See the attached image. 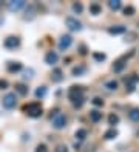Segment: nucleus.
<instances>
[{
  "mask_svg": "<svg viewBox=\"0 0 139 152\" xmlns=\"http://www.w3.org/2000/svg\"><path fill=\"white\" fill-rule=\"evenodd\" d=\"M53 118V126H54L56 129H62V128H65V124H67V117L63 115L62 112H57L54 117H51Z\"/></svg>",
  "mask_w": 139,
  "mask_h": 152,
  "instance_id": "7ed1b4c3",
  "label": "nucleus"
},
{
  "mask_svg": "<svg viewBox=\"0 0 139 152\" xmlns=\"http://www.w3.org/2000/svg\"><path fill=\"white\" fill-rule=\"evenodd\" d=\"M127 31L125 26H122V25H117V26H110L108 28V32L111 35H117V34H124V32Z\"/></svg>",
  "mask_w": 139,
  "mask_h": 152,
  "instance_id": "9d476101",
  "label": "nucleus"
},
{
  "mask_svg": "<svg viewBox=\"0 0 139 152\" xmlns=\"http://www.w3.org/2000/svg\"><path fill=\"white\" fill-rule=\"evenodd\" d=\"M117 137V131L114 128H111V129H108L105 134H104V138L105 140H113V138H116Z\"/></svg>",
  "mask_w": 139,
  "mask_h": 152,
  "instance_id": "2eb2a0df",
  "label": "nucleus"
},
{
  "mask_svg": "<svg viewBox=\"0 0 139 152\" xmlns=\"http://www.w3.org/2000/svg\"><path fill=\"white\" fill-rule=\"evenodd\" d=\"M136 12V9L133 8V6H125L124 8V15H128V17H131L133 14Z\"/></svg>",
  "mask_w": 139,
  "mask_h": 152,
  "instance_id": "393cba45",
  "label": "nucleus"
},
{
  "mask_svg": "<svg viewBox=\"0 0 139 152\" xmlns=\"http://www.w3.org/2000/svg\"><path fill=\"white\" fill-rule=\"evenodd\" d=\"M91 103L94 106H104V100L100 99V97H94V99L91 100Z\"/></svg>",
  "mask_w": 139,
  "mask_h": 152,
  "instance_id": "bb28decb",
  "label": "nucleus"
},
{
  "mask_svg": "<svg viewBox=\"0 0 139 152\" xmlns=\"http://www.w3.org/2000/svg\"><path fill=\"white\" fill-rule=\"evenodd\" d=\"M93 57H94L98 62H104L107 56H105V54H100V52H94V54H93Z\"/></svg>",
  "mask_w": 139,
  "mask_h": 152,
  "instance_id": "cd10ccee",
  "label": "nucleus"
},
{
  "mask_svg": "<svg viewBox=\"0 0 139 152\" xmlns=\"http://www.w3.org/2000/svg\"><path fill=\"white\" fill-rule=\"evenodd\" d=\"M82 86H71L70 88V91H68V97H70V100H71V103L73 101H76L77 99H81V97H84L82 95Z\"/></svg>",
  "mask_w": 139,
  "mask_h": 152,
  "instance_id": "39448f33",
  "label": "nucleus"
},
{
  "mask_svg": "<svg viewBox=\"0 0 139 152\" xmlns=\"http://www.w3.org/2000/svg\"><path fill=\"white\" fill-rule=\"evenodd\" d=\"M17 105V99H15V94L13 92H8L6 95L3 97V106L6 108V109H13Z\"/></svg>",
  "mask_w": 139,
  "mask_h": 152,
  "instance_id": "20e7f679",
  "label": "nucleus"
},
{
  "mask_svg": "<svg viewBox=\"0 0 139 152\" xmlns=\"http://www.w3.org/2000/svg\"><path fill=\"white\" fill-rule=\"evenodd\" d=\"M117 123H119V115H117V114H110L108 115V124L110 126H116Z\"/></svg>",
  "mask_w": 139,
  "mask_h": 152,
  "instance_id": "f3484780",
  "label": "nucleus"
},
{
  "mask_svg": "<svg viewBox=\"0 0 139 152\" xmlns=\"http://www.w3.org/2000/svg\"><path fill=\"white\" fill-rule=\"evenodd\" d=\"M82 9H84L82 3H73V11H74V12L81 14V12H82Z\"/></svg>",
  "mask_w": 139,
  "mask_h": 152,
  "instance_id": "a878e982",
  "label": "nucleus"
},
{
  "mask_svg": "<svg viewBox=\"0 0 139 152\" xmlns=\"http://www.w3.org/2000/svg\"><path fill=\"white\" fill-rule=\"evenodd\" d=\"M56 152H68V148L65 144H59L57 148H56Z\"/></svg>",
  "mask_w": 139,
  "mask_h": 152,
  "instance_id": "7c9ffc66",
  "label": "nucleus"
},
{
  "mask_svg": "<svg viewBox=\"0 0 139 152\" xmlns=\"http://www.w3.org/2000/svg\"><path fill=\"white\" fill-rule=\"evenodd\" d=\"M125 68V62L124 60H117L114 65H113V69H114V72H122V69Z\"/></svg>",
  "mask_w": 139,
  "mask_h": 152,
  "instance_id": "a211bd4d",
  "label": "nucleus"
},
{
  "mask_svg": "<svg viewBox=\"0 0 139 152\" xmlns=\"http://www.w3.org/2000/svg\"><path fill=\"white\" fill-rule=\"evenodd\" d=\"M81 54H87V51H85V46L81 48Z\"/></svg>",
  "mask_w": 139,
  "mask_h": 152,
  "instance_id": "72a5a7b5",
  "label": "nucleus"
},
{
  "mask_svg": "<svg viewBox=\"0 0 139 152\" xmlns=\"http://www.w3.org/2000/svg\"><path fill=\"white\" fill-rule=\"evenodd\" d=\"M23 6H25V0H13V2H9V11H13V12L20 11Z\"/></svg>",
  "mask_w": 139,
  "mask_h": 152,
  "instance_id": "1a4fd4ad",
  "label": "nucleus"
},
{
  "mask_svg": "<svg viewBox=\"0 0 139 152\" xmlns=\"http://www.w3.org/2000/svg\"><path fill=\"white\" fill-rule=\"evenodd\" d=\"M84 103H85V99H84V97H81V99H77L76 101H73V105L76 106V108H81Z\"/></svg>",
  "mask_w": 139,
  "mask_h": 152,
  "instance_id": "c756f323",
  "label": "nucleus"
},
{
  "mask_svg": "<svg viewBox=\"0 0 139 152\" xmlns=\"http://www.w3.org/2000/svg\"><path fill=\"white\" fill-rule=\"evenodd\" d=\"M34 152H48V149H46V144H37V148H36V151Z\"/></svg>",
  "mask_w": 139,
  "mask_h": 152,
  "instance_id": "c85d7f7f",
  "label": "nucleus"
},
{
  "mask_svg": "<svg viewBox=\"0 0 139 152\" xmlns=\"http://www.w3.org/2000/svg\"><path fill=\"white\" fill-rule=\"evenodd\" d=\"M128 117H130V120H133V121H139V109H131L128 112Z\"/></svg>",
  "mask_w": 139,
  "mask_h": 152,
  "instance_id": "4be33fe9",
  "label": "nucleus"
},
{
  "mask_svg": "<svg viewBox=\"0 0 139 152\" xmlns=\"http://www.w3.org/2000/svg\"><path fill=\"white\" fill-rule=\"evenodd\" d=\"M46 92H48L46 86H39V88L36 89V97L37 99H44V97L46 95Z\"/></svg>",
  "mask_w": 139,
  "mask_h": 152,
  "instance_id": "dca6fc26",
  "label": "nucleus"
},
{
  "mask_svg": "<svg viewBox=\"0 0 139 152\" xmlns=\"http://www.w3.org/2000/svg\"><path fill=\"white\" fill-rule=\"evenodd\" d=\"M23 111H25V114H28L29 117L37 118V117L42 115V105L40 103H29V105L23 106Z\"/></svg>",
  "mask_w": 139,
  "mask_h": 152,
  "instance_id": "f257e3e1",
  "label": "nucleus"
},
{
  "mask_svg": "<svg viewBox=\"0 0 139 152\" xmlns=\"http://www.w3.org/2000/svg\"><path fill=\"white\" fill-rule=\"evenodd\" d=\"M5 48H8V49H15L19 45H20V39L19 37H14V35H9L5 39Z\"/></svg>",
  "mask_w": 139,
  "mask_h": 152,
  "instance_id": "423d86ee",
  "label": "nucleus"
},
{
  "mask_svg": "<svg viewBox=\"0 0 139 152\" xmlns=\"http://www.w3.org/2000/svg\"><path fill=\"white\" fill-rule=\"evenodd\" d=\"M90 120H91L93 123L100 121V120H102V112H99V111H96V109L90 111Z\"/></svg>",
  "mask_w": 139,
  "mask_h": 152,
  "instance_id": "f8f14e48",
  "label": "nucleus"
},
{
  "mask_svg": "<svg viewBox=\"0 0 139 152\" xmlns=\"http://www.w3.org/2000/svg\"><path fill=\"white\" fill-rule=\"evenodd\" d=\"M76 138L79 140V142H84V140L87 138V131H85V129H77L76 131Z\"/></svg>",
  "mask_w": 139,
  "mask_h": 152,
  "instance_id": "aec40b11",
  "label": "nucleus"
},
{
  "mask_svg": "<svg viewBox=\"0 0 139 152\" xmlns=\"http://www.w3.org/2000/svg\"><path fill=\"white\" fill-rule=\"evenodd\" d=\"M51 80H53V81H56V83L62 81V80H63V72H62V69L56 68L54 71H53V74H51Z\"/></svg>",
  "mask_w": 139,
  "mask_h": 152,
  "instance_id": "9b49d317",
  "label": "nucleus"
},
{
  "mask_svg": "<svg viewBox=\"0 0 139 152\" xmlns=\"http://www.w3.org/2000/svg\"><path fill=\"white\" fill-rule=\"evenodd\" d=\"M65 23H67V26H68V29L73 31V32L82 31V23H81L77 19H74V17H67V19H65Z\"/></svg>",
  "mask_w": 139,
  "mask_h": 152,
  "instance_id": "f03ea898",
  "label": "nucleus"
},
{
  "mask_svg": "<svg viewBox=\"0 0 139 152\" xmlns=\"http://www.w3.org/2000/svg\"><path fill=\"white\" fill-rule=\"evenodd\" d=\"M6 88H8V81L0 78V89H6Z\"/></svg>",
  "mask_w": 139,
  "mask_h": 152,
  "instance_id": "2f4dec72",
  "label": "nucleus"
},
{
  "mask_svg": "<svg viewBox=\"0 0 139 152\" xmlns=\"http://www.w3.org/2000/svg\"><path fill=\"white\" fill-rule=\"evenodd\" d=\"M121 5H122L121 0H110V2H108V6L113 9V11H117V9L121 8Z\"/></svg>",
  "mask_w": 139,
  "mask_h": 152,
  "instance_id": "5701e85b",
  "label": "nucleus"
},
{
  "mask_svg": "<svg viewBox=\"0 0 139 152\" xmlns=\"http://www.w3.org/2000/svg\"><path fill=\"white\" fill-rule=\"evenodd\" d=\"M73 43V37L71 35H62L60 42H59V49L60 51H67Z\"/></svg>",
  "mask_w": 139,
  "mask_h": 152,
  "instance_id": "0eeeda50",
  "label": "nucleus"
},
{
  "mask_svg": "<svg viewBox=\"0 0 139 152\" xmlns=\"http://www.w3.org/2000/svg\"><path fill=\"white\" fill-rule=\"evenodd\" d=\"M85 71H87L85 66H76V68H73V75L74 77H79V75H82Z\"/></svg>",
  "mask_w": 139,
  "mask_h": 152,
  "instance_id": "412c9836",
  "label": "nucleus"
},
{
  "mask_svg": "<svg viewBox=\"0 0 139 152\" xmlns=\"http://www.w3.org/2000/svg\"><path fill=\"white\" fill-rule=\"evenodd\" d=\"M31 77H33V69H28V71H25L23 78H31Z\"/></svg>",
  "mask_w": 139,
  "mask_h": 152,
  "instance_id": "473e14b6",
  "label": "nucleus"
},
{
  "mask_svg": "<svg viewBox=\"0 0 139 152\" xmlns=\"http://www.w3.org/2000/svg\"><path fill=\"white\" fill-rule=\"evenodd\" d=\"M57 60H59L57 52H54V51H48L46 52V56H45V63L46 65H56Z\"/></svg>",
  "mask_w": 139,
  "mask_h": 152,
  "instance_id": "6e6552de",
  "label": "nucleus"
},
{
  "mask_svg": "<svg viewBox=\"0 0 139 152\" xmlns=\"http://www.w3.org/2000/svg\"><path fill=\"white\" fill-rule=\"evenodd\" d=\"M90 12H91L93 15H98L102 12V6H100L99 3H91L90 5Z\"/></svg>",
  "mask_w": 139,
  "mask_h": 152,
  "instance_id": "4468645a",
  "label": "nucleus"
},
{
  "mask_svg": "<svg viewBox=\"0 0 139 152\" xmlns=\"http://www.w3.org/2000/svg\"><path fill=\"white\" fill-rule=\"evenodd\" d=\"M15 91H17L20 95H26V94H28V88H26L25 85H22V83H17V85H15Z\"/></svg>",
  "mask_w": 139,
  "mask_h": 152,
  "instance_id": "6ab92c4d",
  "label": "nucleus"
},
{
  "mask_svg": "<svg viewBox=\"0 0 139 152\" xmlns=\"http://www.w3.org/2000/svg\"><path fill=\"white\" fill-rule=\"evenodd\" d=\"M105 88L110 89V91H116V89H117V81H116V80L107 81V83H105Z\"/></svg>",
  "mask_w": 139,
  "mask_h": 152,
  "instance_id": "b1692460",
  "label": "nucleus"
},
{
  "mask_svg": "<svg viewBox=\"0 0 139 152\" xmlns=\"http://www.w3.org/2000/svg\"><path fill=\"white\" fill-rule=\"evenodd\" d=\"M6 68H8L9 72H19L20 69H22V63H19V62H9Z\"/></svg>",
  "mask_w": 139,
  "mask_h": 152,
  "instance_id": "ddd939ff",
  "label": "nucleus"
}]
</instances>
